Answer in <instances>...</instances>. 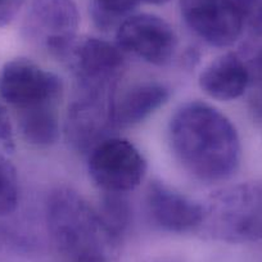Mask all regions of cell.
Listing matches in <instances>:
<instances>
[{"label": "cell", "mask_w": 262, "mask_h": 262, "mask_svg": "<svg viewBox=\"0 0 262 262\" xmlns=\"http://www.w3.org/2000/svg\"><path fill=\"white\" fill-rule=\"evenodd\" d=\"M168 138L181 167L202 183L228 180L241 163V140L235 126L207 103L181 105L170 121Z\"/></svg>", "instance_id": "1"}, {"label": "cell", "mask_w": 262, "mask_h": 262, "mask_svg": "<svg viewBox=\"0 0 262 262\" xmlns=\"http://www.w3.org/2000/svg\"><path fill=\"white\" fill-rule=\"evenodd\" d=\"M47 223L53 242L67 261L95 256L111 261L118 248L100 224L97 210L69 188H58L47 201Z\"/></svg>", "instance_id": "2"}, {"label": "cell", "mask_w": 262, "mask_h": 262, "mask_svg": "<svg viewBox=\"0 0 262 262\" xmlns=\"http://www.w3.org/2000/svg\"><path fill=\"white\" fill-rule=\"evenodd\" d=\"M205 212V223L215 238L229 243L261 241L262 183H242L216 191Z\"/></svg>", "instance_id": "3"}, {"label": "cell", "mask_w": 262, "mask_h": 262, "mask_svg": "<svg viewBox=\"0 0 262 262\" xmlns=\"http://www.w3.org/2000/svg\"><path fill=\"white\" fill-rule=\"evenodd\" d=\"M88 171L104 193L126 194L144 180L147 161L130 140L110 137L89 153Z\"/></svg>", "instance_id": "4"}, {"label": "cell", "mask_w": 262, "mask_h": 262, "mask_svg": "<svg viewBox=\"0 0 262 262\" xmlns=\"http://www.w3.org/2000/svg\"><path fill=\"white\" fill-rule=\"evenodd\" d=\"M63 92L58 75L27 58H16L0 69V99L18 111L55 105Z\"/></svg>", "instance_id": "5"}, {"label": "cell", "mask_w": 262, "mask_h": 262, "mask_svg": "<svg viewBox=\"0 0 262 262\" xmlns=\"http://www.w3.org/2000/svg\"><path fill=\"white\" fill-rule=\"evenodd\" d=\"M115 94L79 90L69 107L66 135L72 147L81 153H90L100 142L110 138L113 122Z\"/></svg>", "instance_id": "6"}, {"label": "cell", "mask_w": 262, "mask_h": 262, "mask_svg": "<svg viewBox=\"0 0 262 262\" xmlns=\"http://www.w3.org/2000/svg\"><path fill=\"white\" fill-rule=\"evenodd\" d=\"M117 47L150 64L165 66L172 59L178 37L167 21L150 13L131 14L116 31Z\"/></svg>", "instance_id": "7"}, {"label": "cell", "mask_w": 262, "mask_h": 262, "mask_svg": "<svg viewBox=\"0 0 262 262\" xmlns=\"http://www.w3.org/2000/svg\"><path fill=\"white\" fill-rule=\"evenodd\" d=\"M80 13L74 0H31L26 30L53 55L67 59L76 44Z\"/></svg>", "instance_id": "8"}, {"label": "cell", "mask_w": 262, "mask_h": 262, "mask_svg": "<svg viewBox=\"0 0 262 262\" xmlns=\"http://www.w3.org/2000/svg\"><path fill=\"white\" fill-rule=\"evenodd\" d=\"M67 59L76 74L80 90L113 93L125 70L123 52L97 37L76 41Z\"/></svg>", "instance_id": "9"}, {"label": "cell", "mask_w": 262, "mask_h": 262, "mask_svg": "<svg viewBox=\"0 0 262 262\" xmlns=\"http://www.w3.org/2000/svg\"><path fill=\"white\" fill-rule=\"evenodd\" d=\"M180 13L186 26L211 47H231L243 32L234 0H180Z\"/></svg>", "instance_id": "10"}, {"label": "cell", "mask_w": 262, "mask_h": 262, "mask_svg": "<svg viewBox=\"0 0 262 262\" xmlns=\"http://www.w3.org/2000/svg\"><path fill=\"white\" fill-rule=\"evenodd\" d=\"M145 206L152 223L168 233H188L205 223L203 206L162 181L149 184Z\"/></svg>", "instance_id": "11"}, {"label": "cell", "mask_w": 262, "mask_h": 262, "mask_svg": "<svg viewBox=\"0 0 262 262\" xmlns=\"http://www.w3.org/2000/svg\"><path fill=\"white\" fill-rule=\"evenodd\" d=\"M249 84L251 74L246 60L233 52L212 60L200 76L201 89L223 102L242 97Z\"/></svg>", "instance_id": "12"}, {"label": "cell", "mask_w": 262, "mask_h": 262, "mask_svg": "<svg viewBox=\"0 0 262 262\" xmlns=\"http://www.w3.org/2000/svg\"><path fill=\"white\" fill-rule=\"evenodd\" d=\"M170 97V88L161 82H143L135 85L115 100V127H130L138 125L165 105Z\"/></svg>", "instance_id": "13"}, {"label": "cell", "mask_w": 262, "mask_h": 262, "mask_svg": "<svg viewBox=\"0 0 262 262\" xmlns=\"http://www.w3.org/2000/svg\"><path fill=\"white\" fill-rule=\"evenodd\" d=\"M18 127L24 139L35 147H50L59 139V122L54 105L18 111Z\"/></svg>", "instance_id": "14"}, {"label": "cell", "mask_w": 262, "mask_h": 262, "mask_svg": "<svg viewBox=\"0 0 262 262\" xmlns=\"http://www.w3.org/2000/svg\"><path fill=\"white\" fill-rule=\"evenodd\" d=\"M95 210L105 233L120 246L133 224V208L125 194L104 193Z\"/></svg>", "instance_id": "15"}, {"label": "cell", "mask_w": 262, "mask_h": 262, "mask_svg": "<svg viewBox=\"0 0 262 262\" xmlns=\"http://www.w3.org/2000/svg\"><path fill=\"white\" fill-rule=\"evenodd\" d=\"M19 188L16 167L0 156V215L14 212L18 206Z\"/></svg>", "instance_id": "16"}, {"label": "cell", "mask_w": 262, "mask_h": 262, "mask_svg": "<svg viewBox=\"0 0 262 262\" xmlns=\"http://www.w3.org/2000/svg\"><path fill=\"white\" fill-rule=\"evenodd\" d=\"M241 16L243 31L253 39H262V0H234Z\"/></svg>", "instance_id": "17"}, {"label": "cell", "mask_w": 262, "mask_h": 262, "mask_svg": "<svg viewBox=\"0 0 262 262\" xmlns=\"http://www.w3.org/2000/svg\"><path fill=\"white\" fill-rule=\"evenodd\" d=\"M0 147L8 152L14 149L13 126L6 105L0 102Z\"/></svg>", "instance_id": "18"}, {"label": "cell", "mask_w": 262, "mask_h": 262, "mask_svg": "<svg viewBox=\"0 0 262 262\" xmlns=\"http://www.w3.org/2000/svg\"><path fill=\"white\" fill-rule=\"evenodd\" d=\"M248 108L253 122L262 130V80L254 82V89L249 95Z\"/></svg>", "instance_id": "19"}, {"label": "cell", "mask_w": 262, "mask_h": 262, "mask_svg": "<svg viewBox=\"0 0 262 262\" xmlns=\"http://www.w3.org/2000/svg\"><path fill=\"white\" fill-rule=\"evenodd\" d=\"M25 0H0V27H6L21 11Z\"/></svg>", "instance_id": "20"}, {"label": "cell", "mask_w": 262, "mask_h": 262, "mask_svg": "<svg viewBox=\"0 0 262 262\" xmlns=\"http://www.w3.org/2000/svg\"><path fill=\"white\" fill-rule=\"evenodd\" d=\"M246 63L248 66L249 74H251V81L256 82L258 80H262V45L253 50Z\"/></svg>", "instance_id": "21"}, {"label": "cell", "mask_w": 262, "mask_h": 262, "mask_svg": "<svg viewBox=\"0 0 262 262\" xmlns=\"http://www.w3.org/2000/svg\"><path fill=\"white\" fill-rule=\"evenodd\" d=\"M140 3L152 4V6H163V4L168 3L170 0H139Z\"/></svg>", "instance_id": "22"}]
</instances>
